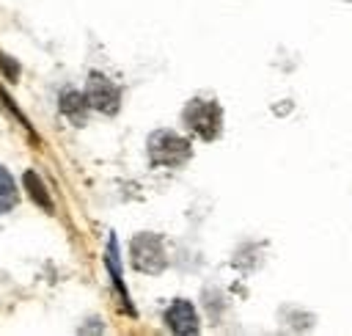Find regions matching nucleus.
Returning a JSON list of instances; mask_svg holds the SVG:
<instances>
[{
	"instance_id": "obj_2",
	"label": "nucleus",
	"mask_w": 352,
	"mask_h": 336,
	"mask_svg": "<svg viewBox=\"0 0 352 336\" xmlns=\"http://www.w3.org/2000/svg\"><path fill=\"white\" fill-rule=\"evenodd\" d=\"M182 118L204 140H212L220 132V107L212 99H190L187 107L182 110Z\"/></svg>"
},
{
	"instance_id": "obj_9",
	"label": "nucleus",
	"mask_w": 352,
	"mask_h": 336,
	"mask_svg": "<svg viewBox=\"0 0 352 336\" xmlns=\"http://www.w3.org/2000/svg\"><path fill=\"white\" fill-rule=\"evenodd\" d=\"M0 66H3L6 77H11V80L19 77V66H16V61H8V55H3V52H0Z\"/></svg>"
},
{
	"instance_id": "obj_7",
	"label": "nucleus",
	"mask_w": 352,
	"mask_h": 336,
	"mask_svg": "<svg viewBox=\"0 0 352 336\" xmlns=\"http://www.w3.org/2000/svg\"><path fill=\"white\" fill-rule=\"evenodd\" d=\"M25 187H28V196H30L38 207L52 209V198H50V193H47V187H44V182H41V176H38L36 171H28V174H25Z\"/></svg>"
},
{
	"instance_id": "obj_8",
	"label": "nucleus",
	"mask_w": 352,
	"mask_h": 336,
	"mask_svg": "<svg viewBox=\"0 0 352 336\" xmlns=\"http://www.w3.org/2000/svg\"><path fill=\"white\" fill-rule=\"evenodd\" d=\"M14 204H16V185H14V176L0 165V215H3V212H11Z\"/></svg>"
},
{
	"instance_id": "obj_1",
	"label": "nucleus",
	"mask_w": 352,
	"mask_h": 336,
	"mask_svg": "<svg viewBox=\"0 0 352 336\" xmlns=\"http://www.w3.org/2000/svg\"><path fill=\"white\" fill-rule=\"evenodd\" d=\"M148 157L154 165H168V168H179L190 160V143L184 138H179L176 132H154L148 138Z\"/></svg>"
},
{
	"instance_id": "obj_5",
	"label": "nucleus",
	"mask_w": 352,
	"mask_h": 336,
	"mask_svg": "<svg viewBox=\"0 0 352 336\" xmlns=\"http://www.w3.org/2000/svg\"><path fill=\"white\" fill-rule=\"evenodd\" d=\"M165 322L173 333H198V314L190 300H173L165 311Z\"/></svg>"
},
{
	"instance_id": "obj_6",
	"label": "nucleus",
	"mask_w": 352,
	"mask_h": 336,
	"mask_svg": "<svg viewBox=\"0 0 352 336\" xmlns=\"http://www.w3.org/2000/svg\"><path fill=\"white\" fill-rule=\"evenodd\" d=\"M60 113L74 124H85V116H88V102H85V94H77V91H63L60 94Z\"/></svg>"
},
{
	"instance_id": "obj_4",
	"label": "nucleus",
	"mask_w": 352,
	"mask_h": 336,
	"mask_svg": "<svg viewBox=\"0 0 352 336\" xmlns=\"http://www.w3.org/2000/svg\"><path fill=\"white\" fill-rule=\"evenodd\" d=\"M85 102H88V107H96V110L113 116L121 105V88L113 80H107L104 74L94 72L85 85Z\"/></svg>"
},
{
	"instance_id": "obj_3",
	"label": "nucleus",
	"mask_w": 352,
	"mask_h": 336,
	"mask_svg": "<svg viewBox=\"0 0 352 336\" xmlns=\"http://www.w3.org/2000/svg\"><path fill=\"white\" fill-rule=\"evenodd\" d=\"M165 245L157 234H138L132 240V264L140 273H162L165 270Z\"/></svg>"
}]
</instances>
